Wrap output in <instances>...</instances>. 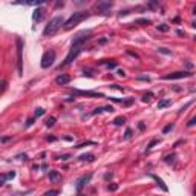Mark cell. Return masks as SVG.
<instances>
[{
	"label": "cell",
	"instance_id": "24",
	"mask_svg": "<svg viewBox=\"0 0 196 196\" xmlns=\"http://www.w3.org/2000/svg\"><path fill=\"white\" fill-rule=\"evenodd\" d=\"M58 193H60L58 190H49V192H46V193H44L43 196H57Z\"/></svg>",
	"mask_w": 196,
	"mask_h": 196
},
{
	"label": "cell",
	"instance_id": "26",
	"mask_svg": "<svg viewBox=\"0 0 196 196\" xmlns=\"http://www.w3.org/2000/svg\"><path fill=\"white\" fill-rule=\"evenodd\" d=\"M156 144H159V140H153V141H150V144L147 146V149H146V150H150V149H152L153 146H156Z\"/></svg>",
	"mask_w": 196,
	"mask_h": 196
},
{
	"label": "cell",
	"instance_id": "35",
	"mask_svg": "<svg viewBox=\"0 0 196 196\" xmlns=\"http://www.w3.org/2000/svg\"><path fill=\"white\" fill-rule=\"evenodd\" d=\"M137 80H144V81H150V78H149V77H142V75L137 77Z\"/></svg>",
	"mask_w": 196,
	"mask_h": 196
},
{
	"label": "cell",
	"instance_id": "8",
	"mask_svg": "<svg viewBox=\"0 0 196 196\" xmlns=\"http://www.w3.org/2000/svg\"><path fill=\"white\" fill-rule=\"evenodd\" d=\"M112 6H113L112 2H98L97 5H95V8H97L98 14H104V15L111 13Z\"/></svg>",
	"mask_w": 196,
	"mask_h": 196
},
{
	"label": "cell",
	"instance_id": "7",
	"mask_svg": "<svg viewBox=\"0 0 196 196\" xmlns=\"http://www.w3.org/2000/svg\"><path fill=\"white\" fill-rule=\"evenodd\" d=\"M188 77H193V72L192 70H179V72H172L164 75L162 78L164 80H181V78H188Z\"/></svg>",
	"mask_w": 196,
	"mask_h": 196
},
{
	"label": "cell",
	"instance_id": "42",
	"mask_svg": "<svg viewBox=\"0 0 196 196\" xmlns=\"http://www.w3.org/2000/svg\"><path fill=\"white\" fill-rule=\"evenodd\" d=\"M9 140H11V137H5V138H2L3 142H6V141H9Z\"/></svg>",
	"mask_w": 196,
	"mask_h": 196
},
{
	"label": "cell",
	"instance_id": "5",
	"mask_svg": "<svg viewBox=\"0 0 196 196\" xmlns=\"http://www.w3.org/2000/svg\"><path fill=\"white\" fill-rule=\"evenodd\" d=\"M54 61H55V51H46L42 57L40 66H42L43 69H48V68H51L54 64Z\"/></svg>",
	"mask_w": 196,
	"mask_h": 196
},
{
	"label": "cell",
	"instance_id": "21",
	"mask_svg": "<svg viewBox=\"0 0 196 196\" xmlns=\"http://www.w3.org/2000/svg\"><path fill=\"white\" fill-rule=\"evenodd\" d=\"M54 124H55V116H51V118L46 120V126L48 127H52Z\"/></svg>",
	"mask_w": 196,
	"mask_h": 196
},
{
	"label": "cell",
	"instance_id": "18",
	"mask_svg": "<svg viewBox=\"0 0 196 196\" xmlns=\"http://www.w3.org/2000/svg\"><path fill=\"white\" fill-rule=\"evenodd\" d=\"M124 121H126V118H124V116H116V118L113 120V124H115V126H121Z\"/></svg>",
	"mask_w": 196,
	"mask_h": 196
},
{
	"label": "cell",
	"instance_id": "12",
	"mask_svg": "<svg viewBox=\"0 0 196 196\" xmlns=\"http://www.w3.org/2000/svg\"><path fill=\"white\" fill-rule=\"evenodd\" d=\"M49 179H51L52 182L61 181V175H60V172H57V170H51V172H49Z\"/></svg>",
	"mask_w": 196,
	"mask_h": 196
},
{
	"label": "cell",
	"instance_id": "16",
	"mask_svg": "<svg viewBox=\"0 0 196 196\" xmlns=\"http://www.w3.org/2000/svg\"><path fill=\"white\" fill-rule=\"evenodd\" d=\"M170 103H172L170 98H164V100H161V101L158 103V109H164V107H167Z\"/></svg>",
	"mask_w": 196,
	"mask_h": 196
},
{
	"label": "cell",
	"instance_id": "13",
	"mask_svg": "<svg viewBox=\"0 0 196 196\" xmlns=\"http://www.w3.org/2000/svg\"><path fill=\"white\" fill-rule=\"evenodd\" d=\"M43 14H44V11H43L42 8H37V9L34 11V14H32V20H34V22H40L43 18Z\"/></svg>",
	"mask_w": 196,
	"mask_h": 196
},
{
	"label": "cell",
	"instance_id": "17",
	"mask_svg": "<svg viewBox=\"0 0 196 196\" xmlns=\"http://www.w3.org/2000/svg\"><path fill=\"white\" fill-rule=\"evenodd\" d=\"M78 159H81V161H89V162H92L94 159H95V156L92 153H84V155H81Z\"/></svg>",
	"mask_w": 196,
	"mask_h": 196
},
{
	"label": "cell",
	"instance_id": "32",
	"mask_svg": "<svg viewBox=\"0 0 196 196\" xmlns=\"http://www.w3.org/2000/svg\"><path fill=\"white\" fill-rule=\"evenodd\" d=\"M58 159H61V161H68V159H70V155H61Z\"/></svg>",
	"mask_w": 196,
	"mask_h": 196
},
{
	"label": "cell",
	"instance_id": "28",
	"mask_svg": "<svg viewBox=\"0 0 196 196\" xmlns=\"http://www.w3.org/2000/svg\"><path fill=\"white\" fill-rule=\"evenodd\" d=\"M158 29H159V31H162V32H166V31H168V25L162 23V25H159V26H158Z\"/></svg>",
	"mask_w": 196,
	"mask_h": 196
},
{
	"label": "cell",
	"instance_id": "6",
	"mask_svg": "<svg viewBox=\"0 0 196 196\" xmlns=\"http://www.w3.org/2000/svg\"><path fill=\"white\" fill-rule=\"evenodd\" d=\"M81 51H83V48H72V46H70L69 54H68V57L64 58V61L61 63L60 69H61V68H64V66H68V64H70V63H72V61H74V60H75L77 57L81 54Z\"/></svg>",
	"mask_w": 196,
	"mask_h": 196
},
{
	"label": "cell",
	"instance_id": "15",
	"mask_svg": "<svg viewBox=\"0 0 196 196\" xmlns=\"http://www.w3.org/2000/svg\"><path fill=\"white\" fill-rule=\"evenodd\" d=\"M150 176H152V178H153L155 181H156V184H158V185H159V187H161V188H162V190H164V192H168L167 185H166V184H164V181H162V179H161V178H158V176H156V175H150Z\"/></svg>",
	"mask_w": 196,
	"mask_h": 196
},
{
	"label": "cell",
	"instance_id": "4",
	"mask_svg": "<svg viewBox=\"0 0 196 196\" xmlns=\"http://www.w3.org/2000/svg\"><path fill=\"white\" fill-rule=\"evenodd\" d=\"M15 44H17V70L18 75H23V40L17 37Z\"/></svg>",
	"mask_w": 196,
	"mask_h": 196
},
{
	"label": "cell",
	"instance_id": "11",
	"mask_svg": "<svg viewBox=\"0 0 196 196\" xmlns=\"http://www.w3.org/2000/svg\"><path fill=\"white\" fill-rule=\"evenodd\" d=\"M70 81V77L68 74H60L55 78V84L57 86H66V84Z\"/></svg>",
	"mask_w": 196,
	"mask_h": 196
},
{
	"label": "cell",
	"instance_id": "43",
	"mask_svg": "<svg viewBox=\"0 0 196 196\" xmlns=\"http://www.w3.org/2000/svg\"><path fill=\"white\" fill-rule=\"evenodd\" d=\"M118 75H121V77H124L126 74H124V70H118Z\"/></svg>",
	"mask_w": 196,
	"mask_h": 196
},
{
	"label": "cell",
	"instance_id": "29",
	"mask_svg": "<svg viewBox=\"0 0 196 196\" xmlns=\"http://www.w3.org/2000/svg\"><path fill=\"white\" fill-rule=\"evenodd\" d=\"M8 179V175H0V185H3Z\"/></svg>",
	"mask_w": 196,
	"mask_h": 196
},
{
	"label": "cell",
	"instance_id": "33",
	"mask_svg": "<svg viewBox=\"0 0 196 196\" xmlns=\"http://www.w3.org/2000/svg\"><path fill=\"white\" fill-rule=\"evenodd\" d=\"M173 158H175V155H168V156L164 158V161H166V162H170V161H173Z\"/></svg>",
	"mask_w": 196,
	"mask_h": 196
},
{
	"label": "cell",
	"instance_id": "37",
	"mask_svg": "<svg viewBox=\"0 0 196 196\" xmlns=\"http://www.w3.org/2000/svg\"><path fill=\"white\" fill-rule=\"evenodd\" d=\"M15 176V172H9L8 173V179H11V178H14Z\"/></svg>",
	"mask_w": 196,
	"mask_h": 196
},
{
	"label": "cell",
	"instance_id": "3",
	"mask_svg": "<svg viewBox=\"0 0 196 196\" xmlns=\"http://www.w3.org/2000/svg\"><path fill=\"white\" fill-rule=\"evenodd\" d=\"M92 39V31H81V32H78L75 37H74V40H72V48H83V44L86 42H89Z\"/></svg>",
	"mask_w": 196,
	"mask_h": 196
},
{
	"label": "cell",
	"instance_id": "30",
	"mask_svg": "<svg viewBox=\"0 0 196 196\" xmlns=\"http://www.w3.org/2000/svg\"><path fill=\"white\" fill-rule=\"evenodd\" d=\"M132 137V129H126V133H124V138L126 140H129Z\"/></svg>",
	"mask_w": 196,
	"mask_h": 196
},
{
	"label": "cell",
	"instance_id": "20",
	"mask_svg": "<svg viewBox=\"0 0 196 196\" xmlns=\"http://www.w3.org/2000/svg\"><path fill=\"white\" fill-rule=\"evenodd\" d=\"M173 124H172V123H168L167 126H164V129H162V133H164V135H166V133H168V132H172V130H173Z\"/></svg>",
	"mask_w": 196,
	"mask_h": 196
},
{
	"label": "cell",
	"instance_id": "41",
	"mask_svg": "<svg viewBox=\"0 0 196 196\" xmlns=\"http://www.w3.org/2000/svg\"><path fill=\"white\" fill-rule=\"evenodd\" d=\"M185 66H187L188 69H192V68H193V63H185Z\"/></svg>",
	"mask_w": 196,
	"mask_h": 196
},
{
	"label": "cell",
	"instance_id": "39",
	"mask_svg": "<svg viewBox=\"0 0 196 196\" xmlns=\"http://www.w3.org/2000/svg\"><path fill=\"white\" fill-rule=\"evenodd\" d=\"M32 123H34V118H31V120H28V121H26V127H29L31 124H32Z\"/></svg>",
	"mask_w": 196,
	"mask_h": 196
},
{
	"label": "cell",
	"instance_id": "9",
	"mask_svg": "<svg viewBox=\"0 0 196 196\" xmlns=\"http://www.w3.org/2000/svg\"><path fill=\"white\" fill-rule=\"evenodd\" d=\"M90 179H92V173H87V175H83V176H81V178H80V179L77 181V185H75L77 192L80 193V192L83 190L84 187H86V185L89 184V181H90Z\"/></svg>",
	"mask_w": 196,
	"mask_h": 196
},
{
	"label": "cell",
	"instance_id": "25",
	"mask_svg": "<svg viewBox=\"0 0 196 196\" xmlns=\"http://www.w3.org/2000/svg\"><path fill=\"white\" fill-rule=\"evenodd\" d=\"M153 97V94H152V92H149V94H146V95H144V97H142V101H144V103H147V101H150V98Z\"/></svg>",
	"mask_w": 196,
	"mask_h": 196
},
{
	"label": "cell",
	"instance_id": "22",
	"mask_svg": "<svg viewBox=\"0 0 196 196\" xmlns=\"http://www.w3.org/2000/svg\"><path fill=\"white\" fill-rule=\"evenodd\" d=\"M158 52H161V54H166V55H170V54H172V51H168L167 48H158Z\"/></svg>",
	"mask_w": 196,
	"mask_h": 196
},
{
	"label": "cell",
	"instance_id": "36",
	"mask_svg": "<svg viewBox=\"0 0 196 196\" xmlns=\"http://www.w3.org/2000/svg\"><path fill=\"white\" fill-rule=\"evenodd\" d=\"M138 129H140V130H144V129H146V124H144V123L141 121L140 124H138Z\"/></svg>",
	"mask_w": 196,
	"mask_h": 196
},
{
	"label": "cell",
	"instance_id": "2",
	"mask_svg": "<svg viewBox=\"0 0 196 196\" xmlns=\"http://www.w3.org/2000/svg\"><path fill=\"white\" fill-rule=\"evenodd\" d=\"M89 15H90V14H89L87 11H77V13H74V14L70 15L69 18L64 22V29H66V31H69V29L75 28V26H77L80 22L86 20Z\"/></svg>",
	"mask_w": 196,
	"mask_h": 196
},
{
	"label": "cell",
	"instance_id": "10",
	"mask_svg": "<svg viewBox=\"0 0 196 196\" xmlns=\"http://www.w3.org/2000/svg\"><path fill=\"white\" fill-rule=\"evenodd\" d=\"M74 95H83V97H95V98H104L103 94L94 92V90H72Z\"/></svg>",
	"mask_w": 196,
	"mask_h": 196
},
{
	"label": "cell",
	"instance_id": "34",
	"mask_svg": "<svg viewBox=\"0 0 196 196\" xmlns=\"http://www.w3.org/2000/svg\"><path fill=\"white\" fill-rule=\"evenodd\" d=\"M195 123H196V118H192L188 123H187V127H192V126H195Z\"/></svg>",
	"mask_w": 196,
	"mask_h": 196
},
{
	"label": "cell",
	"instance_id": "14",
	"mask_svg": "<svg viewBox=\"0 0 196 196\" xmlns=\"http://www.w3.org/2000/svg\"><path fill=\"white\" fill-rule=\"evenodd\" d=\"M103 112H113V107L112 106H104V107H97L92 115H97V113H103Z\"/></svg>",
	"mask_w": 196,
	"mask_h": 196
},
{
	"label": "cell",
	"instance_id": "40",
	"mask_svg": "<svg viewBox=\"0 0 196 196\" xmlns=\"http://www.w3.org/2000/svg\"><path fill=\"white\" fill-rule=\"evenodd\" d=\"M118 188V185H109V190H116Z\"/></svg>",
	"mask_w": 196,
	"mask_h": 196
},
{
	"label": "cell",
	"instance_id": "19",
	"mask_svg": "<svg viewBox=\"0 0 196 196\" xmlns=\"http://www.w3.org/2000/svg\"><path fill=\"white\" fill-rule=\"evenodd\" d=\"M135 23H137V25H150L152 22H150L149 18H138Z\"/></svg>",
	"mask_w": 196,
	"mask_h": 196
},
{
	"label": "cell",
	"instance_id": "27",
	"mask_svg": "<svg viewBox=\"0 0 196 196\" xmlns=\"http://www.w3.org/2000/svg\"><path fill=\"white\" fill-rule=\"evenodd\" d=\"M90 144H95V142H94V141H86V142L78 144V146H77V149H81V147H84V146H90Z\"/></svg>",
	"mask_w": 196,
	"mask_h": 196
},
{
	"label": "cell",
	"instance_id": "38",
	"mask_svg": "<svg viewBox=\"0 0 196 196\" xmlns=\"http://www.w3.org/2000/svg\"><path fill=\"white\" fill-rule=\"evenodd\" d=\"M127 54H129V55H132V57H135V58H140V57L137 55L135 52H132V51H127Z\"/></svg>",
	"mask_w": 196,
	"mask_h": 196
},
{
	"label": "cell",
	"instance_id": "31",
	"mask_svg": "<svg viewBox=\"0 0 196 196\" xmlns=\"http://www.w3.org/2000/svg\"><path fill=\"white\" fill-rule=\"evenodd\" d=\"M106 66H107L109 69H113V68H116V61H111V63H106Z\"/></svg>",
	"mask_w": 196,
	"mask_h": 196
},
{
	"label": "cell",
	"instance_id": "1",
	"mask_svg": "<svg viewBox=\"0 0 196 196\" xmlns=\"http://www.w3.org/2000/svg\"><path fill=\"white\" fill-rule=\"evenodd\" d=\"M61 25H64V18L63 15H57L54 18L49 20V23L46 25V28L43 29V37H52L58 32V29L61 28Z\"/></svg>",
	"mask_w": 196,
	"mask_h": 196
},
{
	"label": "cell",
	"instance_id": "23",
	"mask_svg": "<svg viewBox=\"0 0 196 196\" xmlns=\"http://www.w3.org/2000/svg\"><path fill=\"white\" fill-rule=\"evenodd\" d=\"M42 115H44V109H43V107L35 109V118H39V116H42Z\"/></svg>",
	"mask_w": 196,
	"mask_h": 196
}]
</instances>
